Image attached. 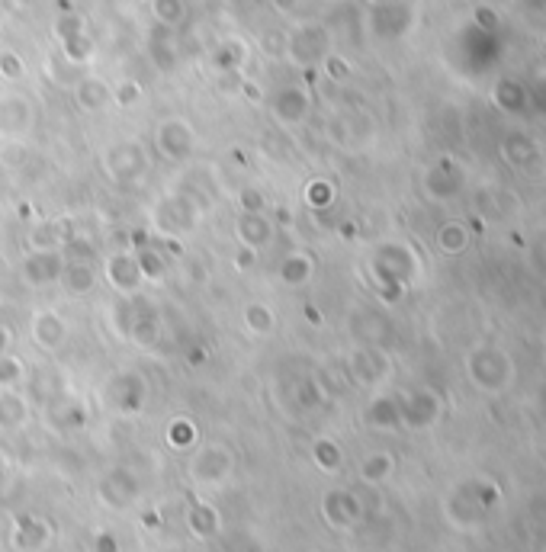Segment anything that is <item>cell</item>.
I'll use <instances>...</instances> for the list:
<instances>
[{"instance_id":"ba28073f","label":"cell","mask_w":546,"mask_h":552,"mask_svg":"<svg viewBox=\"0 0 546 552\" xmlns=\"http://www.w3.org/2000/svg\"><path fill=\"white\" fill-rule=\"evenodd\" d=\"M29 334H33L36 347L42 350H58L68 341V321L58 309H39L29 318Z\"/></svg>"},{"instance_id":"44dd1931","label":"cell","mask_w":546,"mask_h":552,"mask_svg":"<svg viewBox=\"0 0 546 552\" xmlns=\"http://www.w3.org/2000/svg\"><path fill=\"white\" fill-rule=\"evenodd\" d=\"M10 344H13V334H10V328H7V325H0V357L10 354Z\"/></svg>"},{"instance_id":"7402d4cb","label":"cell","mask_w":546,"mask_h":552,"mask_svg":"<svg viewBox=\"0 0 546 552\" xmlns=\"http://www.w3.org/2000/svg\"><path fill=\"white\" fill-rule=\"evenodd\" d=\"M254 260H257V251H251V248H241V251H238V267H241V270L251 267Z\"/></svg>"},{"instance_id":"6da1fadb","label":"cell","mask_w":546,"mask_h":552,"mask_svg":"<svg viewBox=\"0 0 546 552\" xmlns=\"http://www.w3.org/2000/svg\"><path fill=\"white\" fill-rule=\"evenodd\" d=\"M110 325L113 331L123 337V341H132L139 347H155L161 337V312L151 305L145 296H119L110 305Z\"/></svg>"},{"instance_id":"52a82bcc","label":"cell","mask_w":546,"mask_h":552,"mask_svg":"<svg viewBox=\"0 0 546 552\" xmlns=\"http://www.w3.org/2000/svg\"><path fill=\"white\" fill-rule=\"evenodd\" d=\"M29 129H33V103H29V97H0V138H23Z\"/></svg>"},{"instance_id":"7c38bea8","label":"cell","mask_w":546,"mask_h":552,"mask_svg":"<svg viewBox=\"0 0 546 552\" xmlns=\"http://www.w3.org/2000/svg\"><path fill=\"white\" fill-rule=\"evenodd\" d=\"M309 116V100L299 87H286L273 100V119L283 122V126H299L302 119Z\"/></svg>"},{"instance_id":"277c9868","label":"cell","mask_w":546,"mask_h":552,"mask_svg":"<svg viewBox=\"0 0 546 552\" xmlns=\"http://www.w3.org/2000/svg\"><path fill=\"white\" fill-rule=\"evenodd\" d=\"M103 171L116 183H139L148 174V155L139 142H116L103 151Z\"/></svg>"},{"instance_id":"e0dca14e","label":"cell","mask_w":546,"mask_h":552,"mask_svg":"<svg viewBox=\"0 0 546 552\" xmlns=\"http://www.w3.org/2000/svg\"><path fill=\"white\" fill-rule=\"evenodd\" d=\"M245 328L251 331V334H273V328H277V315H273V309L267 302H248L245 305Z\"/></svg>"},{"instance_id":"30bf717a","label":"cell","mask_w":546,"mask_h":552,"mask_svg":"<svg viewBox=\"0 0 546 552\" xmlns=\"http://www.w3.org/2000/svg\"><path fill=\"white\" fill-rule=\"evenodd\" d=\"M273 232H277V228H273V222L264 216V212H241L238 228H235L241 248H251L257 254L273 241Z\"/></svg>"},{"instance_id":"2e32d148","label":"cell","mask_w":546,"mask_h":552,"mask_svg":"<svg viewBox=\"0 0 546 552\" xmlns=\"http://www.w3.org/2000/svg\"><path fill=\"white\" fill-rule=\"evenodd\" d=\"M74 100H78L81 110H87V113H100L103 106H110L113 90L106 87V84H100V81H81L78 90H74Z\"/></svg>"},{"instance_id":"8fae6325","label":"cell","mask_w":546,"mask_h":552,"mask_svg":"<svg viewBox=\"0 0 546 552\" xmlns=\"http://www.w3.org/2000/svg\"><path fill=\"white\" fill-rule=\"evenodd\" d=\"M277 276H280V283H283L286 289H299V286L312 283V276H315V260H312L306 251H290V254H286V257L280 260Z\"/></svg>"},{"instance_id":"9c48e42d","label":"cell","mask_w":546,"mask_h":552,"mask_svg":"<svg viewBox=\"0 0 546 552\" xmlns=\"http://www.w3.org/2000/svg\"><path fill=\"white\" fill-rule=\"evenodd\" d=\"M97 283H100V273L94 267V260H65V270H62L58 286H62L71 299L90 296L97 289Z\"/></svg>"},{"instance_id":"5b68a950","label":"cell","mask_w":546,"mask_h":552,"mask_svg":"<svg viewBox=\"0 0 546 552\" xmlns=\"http://www.w3.org/2000/svg\"><path fill=\"white\" fill-rule=\"evenodd\" d=\"M151 142H155V151L171 164H187L196 151V132L190 129L187 119H164L155 126V135H151Z\"/></svg>"},{"instance_id":"5bb4252c","label":"cell","mask_w":546,"mask_h":552,"mask_svg":"<svg viewBox=\"0 0 546 552\" xmlns=\"http://www.w3.org/2000/svg\"><path fill=\"white\" fill-rule=\"evenodd\" d=\"M229 469H232V463H229V453H222L219 447H206L200 456H196V463H193V479L196 482H219V479H225L229 475Z\"/></svg>"},{"instance_id":"d6986e66","label":"cell","mask_w":546,"mask_h":552,"mask_svg":"<svg viewBox=\"0 0 546 552\" xmlns=\"http://www.w3.org/2000/svg\"><path fill=\"white\" fill-rule=\"evenodd\" d=\"M238 203H241V212H264V193L254 187H245L238 193Z\"/></svg>"},{"instance_id":"3957f363","label":"cell","mask_w":546,"mask_h":552,"mask_svg":"<svg viewBox=\"0 0 546 552\" xmlns=\"http://www.w3.org/2000/svg\"><path fill=\"white\" fill-rule=\"evenodd\" d=\"M100 273H103V280L110 283V289L116 296H135V293H142V286H145L142 260H139V251L135 248L103 254Z\"/></svg>"},{"instance_id":"603a6c76","label":"cell","mask_w":546,"mask_h":552,"mask_svg":"<svg viewBox=\"0 0 546 552\" xmlns=\"http://www.w3.org/2000/svg\"><path fill=\"white\" fill-rule=\"evenodd\" d=\"M306 318H309V321H318V318H322V315H318V312L312 309V305H309V309H306Z\"/></svg>"},{"instance_id":"9a60e30c","label":"cell","mask_w":546,"mask_h":552,"mask_svg":"<svg viewBox=\"0 0 546 552\" xmlns=\"http://www.w3.org/2000/svg\"><path fill=\"white\" fill-rule=\"evenodd\" d=\"M106 392H119L123 395V402H119V411H139L142 398H145V382L139 373H119L110 386H106Z\"/></svg>"},{"instance_id":"4fadbf2b","label":"cell","mask_w":546,"mask_h":552,"mask_svg":"<svg viewBox=\"0 0 546 552\" xmlns=\"http://www.w3.org/2000/svg\"><path fill=\"white\" fill-rule=\"evenodd\" d=\"M68 235L71 232L65 228V222L45 219V222H36V225L26 228V248L29 251H55V248H62Z\"/></svg>"},{"instance_id":"7a4b0ae2","label":"cell","mask_w":546,"mask_h":552,"mask_svg":"<svg viewBox=\"0 0 546 552\" xmlns=\"http://www.w3.org/2000/svg\"><path fill=\"white\" fill-rule=\"evenodd\" d=\"M206 209L209 206L200 203L196 196H190L184 190H174L168 196H161L155 203V209H151V228H155L158 235L171 238V241L187 238L203 225Z\"/></svg>"},{"instance_id":"ffe728a7","label":"cell","mask_w":546,"mask_h":552,"mask_svg":"<svg viewBox=\"0 0 546 552\" xmlns=\"http://www.w3.org/2000/svg\"><path fill=\"white\" fill-rule=\"evenodd\" d=\"M306 199H309V206H328L331 203V187L328 183H312V187L306 190Z\"/></svg>"},{"instance_id":"ac0fdd59","label":"cell","mask_w":546,"mask_h":552,"mask_svg":"<svg viewBox=\"0 0 546 552\" xmlns=\"http://www.w3.org/2000/svg\"><path fill=\"white\" fill-rule=\"evenodd\" d=\"M23 363L17 360V357H10V354H4L0 357V386H17V382L23 379Z\"/></svg>"},{"instance_id":"8992f818","label":"cell","mask_w":546,"mask_h":552,"mask_svg":"<svg viewBox=\"0 0 546 552\" xmlns=\"http://www.w3.org/2000/svg\"><path fill=\"white\" fill-rule=\"evenodd\" d=\"M62 270H65V254L62 248L55 251H29L20 264V276L29 289H45V286H55L62 280Z\"/></svg>"}]
</instances>
